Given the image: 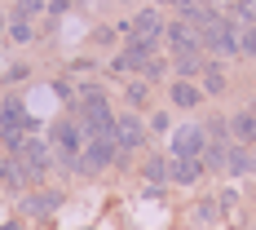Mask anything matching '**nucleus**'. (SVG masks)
Here are the masks:
<instances>
[{
    "label": "nucleus",
    "mask_w": 256,
    "mask_h": 230,
    "mask_svg": "<svg viewBox=\"0 0 256 230\" xmlns=\"http://www.w3.org/2000/svg\"><path fill=\"white\" fill-rule=\"evenodd\" d=\"M80 128H84V137H110L115 142V115H110V106L93 93H84V102H80Z\"/></svg>",
    "instance_id": "1"
},
{
    "label": "nucleus",
    "mask_w": 256,
    "mask_h": 230,
    "mask_svg": "<svg viewBox=\"0 0 256 230\" xmlns=\"http://www.w3.org/2000/svg\"><path fill=\"white\" fill-rule=\"evenodd\" d=\"M164 31H168V27L159 18V9H142V14L124 27L128 45H137V49H159V36H164Z\"/></svg>",
    "instance_id": "2"
},
{
    "label": "nucleus",
    "mask_w": 256,
    "mask_h": 230,
    "mask_svg": "<svg viewBox=\"0 0 256 230\" xmlns=\"http://www.w3.org/2000/svg\"><path fill=\"white\" fill-rule=\"evenodd\" d=\"M53 151L71 168L80 164V155H84V128H80V120H58L53 124Z\"/></svg>",
    "instance_id": "3"
},
{
    "label": "nucleus",
    "mask_w": 256,
    "mask_h": 230,
    "mask_svg": "<svg viewBox=\"0 0 256 230\" xmlns=\"http://www.w3.org/2000/svg\"><path fill=\"white\" fill-rule=\"evenodd\" d=\"M120 155V146L110 142V137H84V155H80V164H76V173H102L106 164Z\"/></svg>",
    "instance_id": "4"
},
{
    "label": "nucleus",
    "mask_w": 256,
    "mask_h": 230,
    "mask_svg": "<svg viewBox=\"0 0 256 230\" xmlns=\"http://www.w3.org/2000/svg\"><path fill=\"white\" fill-rule=\"evenodd\" d=\"M199 36H204V49H212V53H238V49H243V40H238V27L226 23V18H212V23H208Z\"/></svg>",
    "instance_id": "5"
},
{
    "label": "nucleus",
    "mask_w": 256,
    "mask_h": 230,
    "mask_svg": "<svg viewBox=\"0 0 256 230\" xmlns=\"http://www.w3.org/2000/svg\"><path fill=\"white\" fill-rule=\"evenodd\" d=\"M14 155L31 168V177H44V173H49V159H53V155H49V146H44L40 137H22V142L14 146Z\"/></svg>",
    "instance_id": "6"
},
{
    "label": "nucleus",
    "mask_w": 256,
    "mask_h": 230,
    "mask_svg": "<svg viewBox=\"0 0 256 230\" xmlns=\"http://www.w3.org/2000/svg\"><path fill=\"white\" fill-rule=\"evenodd\" d=\"M204 151H208V133L199 124L177 128V137H172V155H181V159H204Z\"/></svg>",
    "instance_id": "7"
},
{
    "label": "nucleus",
    "mask_w": 256,
    "mask_h": 230,
    "mask_svg": "<svg viewBox=\"0 0 256 230\" xmlns=\"http://www.w3.org/2000/svg\"><path fill=\"white\" fill-rule=\"evenodd\" d=\"M164 36H168V45H172L177 53H199V49H204V36H199V27L186 23V18H181V23H172Z\"/></svg>",
    "instance_id": "8"
},
{
    "label": "nucleus",
    "mask_w": 256,
    "mask_h": 230,
    "mask_svg": "<svg viewBox=\"0 0 256 230\" xmlns=\"http://www.w3.org/2000/svg\"><path fill=\"white\" fill-rule=\"evenodd\" d=\"M142 137H146V128H142L137 115H115V146H120V155L137 151V146H142Z\"/></svg>",
    "instance_id": "9"
},
{
    "label": "nucleus",
    "mask_w": 256,
    "mask_h": 230,
    "mask_svg": "<svg viewBox=\"0 0 256 230\" xmlns=\"http://www.w3.org/2000/svg\"><path fill=\"white\" fill-rule=\"evenodd\" d=\"M204 168H208L204 159H181V155H177V159L168 164V177H172V181H181V186H194V181L204 177Z\"/></svg>",
    "instance_id": "10"
},
{
    "label": "nucleus",
    "mask_w": 256,
    "mask_h": 230,
    "mask_svg": "<svg viewBox=\"0 0 256 230\" xmlns=\"http://www.w3.org/2000/svg\"><path fill=\"white\" fill-rule=\"evenodd\" d=\"M0 128H4V137H18L22 128H31L22 102H4V111H0Z\"/></svg>",
    "instance_id": "11"
},
{
    "label": "nucleus",
    "mask_w": 256,
    "mask_h": 230,
    "mask_svg": "<svg viewBox=\"0 0 256 230\" xmlns=\"http://www.w3.org/2000/svg\"><path fill=\"white\" fill-rule=\"evenodd\" d=\"M230 133L238 137V146H252V142H256V106L234 115V120H230Z\"/></svg>",
    "instance_id": "12"
},
{
    "label": "nucleus",
    "mask_w": 256,
    "mask_h": 230,
    "mask_svg": "<svg viewBox=\"0 0 256 230\" xmlns=\"http://www.w3.org/2000/svg\"><path fill=\"white\" fill-rule=\"evenodd\" d=\"M199 98H204V93H199L190 80H177V84H172V102L177 106H199Z\"/></svg>",
    "instance_id": "13"
},
{
    "label": "nucleus",
    "mask_w": 256,
    "mask_h": 230,
    "mask_svg": "<svg viewBox=\"0 0 256 230\" xmlns=\"http://www.w3.org/2000/svg\"><path fill=\"white\" fill-rule=\"evenodd\" d=\"M226 168H230V173H256V155L230 151V155H226Z\"/></svg>",
    "instance_id": "14"
},
{
    "label": "nucleus",
    "mask_w": 256,
    "mask_h": 230,
    "mask_svg": "<svg viewBox=\"0 0 256 230\" xmlns=\"http://www.w3.org/2000/svg\"><path fill=\"white\" fill-rule=\"evenodd\" d=\"M22 208H26V212H36V217H44V212H53V208H58V195H53V190H44V195H31Z\"/></svg>",
    "instance_id": "15"
},
{
    "label": "nucleus",
    "mask_w": 256,
    "mask_h": 230,
    "mask_svg": "<svg viewBox=\"0 0 256 230\" xmlns=\"http://www.w3.org/2000/svg\"><path fill=\"white\" fill-rule=\"evenodd\" d=\"M199 71H204V58H199V53H177V76L181 80L199 76Z\"/></svg>",
    "instance_id": "16"
},
{
    "label": "nucleus",
    "mask_w": 256,
    "mask_h": 230,
    "mask_svg": "<svg viewBox=\"0 0 256 230\" xmlns=\"http://www.w3.org/2000/svg\"><path fill=\"white\" fill-rule=\"evenodd\" d=\"M234 23L256 27V0H234Z\"/></svg>",
    "instance_id": "17"
},
{
    "label": "nucleus",
    "mask_w": 256,
    "mask_h": 230,
    "mask_svg": "<svg viewBox=\"0 0 256 230\" xmlns=\"http://www.w3.org/2000/svg\"><path fill=\"white\" fill-rule=\"evenodd\" d=\"M204 89H208V93H221V89H226V76H221V67H204Z\"/></svg>",
    "instance_id": "18"
},
{
    "label": "nucleus",
    "mask_w": 256,
    "mask_h": 230,
    "mask_svg": "<svg viewBox=\"0 0 256 230\" xmlns=\"http://www.w3.org/2000/svg\"><path fill=\"white\" fill-rule=\"evenodd\" d=\"M9 40H18V45H26V40H31V27H26V18H14V23H9Z\"/></svg>",
    "instance_id": "19"
},
{
    "label": "nucleus",
    "mask_w": 256,
    "mask_h": 230,
    "mask_svg": "<svg viewBox=\"0 0 256 230\" xmlns=\"http://www.w3.org/2000/svg\"><path fill=\"white\" fill-rule=\"evenodd\" d=\"M146 177H150V181H164V177H168V164H164V159H150V164H146Z\"/></svg>",
    "instance_id": "20"
},
{
    "label": "nucleus",
    "mask_w": 256,
    "mask_h": 230,
    "mask_svg": "<svg viewBox=\"0 0 256 230\" xmlns=\"http://www.w3.org/2000/svg\"><path fill=\"white\" fill-rule=\"evenodd\" d=\"M243 49L256 53V27H248V36H243Z\"/></svg>",
    "instance_id": "21"
},
{
    "label": "nucleus",
    "mask_w": 256,
    "mask_h": 230,
    "mask_svg": "<svg viewBox=\"0 0 256 230\" xmlns=\"http://www.w3.org/2000/svg\"><path fill=\"white\" fill-rule=\"evenodd\" d=\"M0 31H4V23H0Z\"/></svg>",
    "instance_id": "22"
}]
</instances>
